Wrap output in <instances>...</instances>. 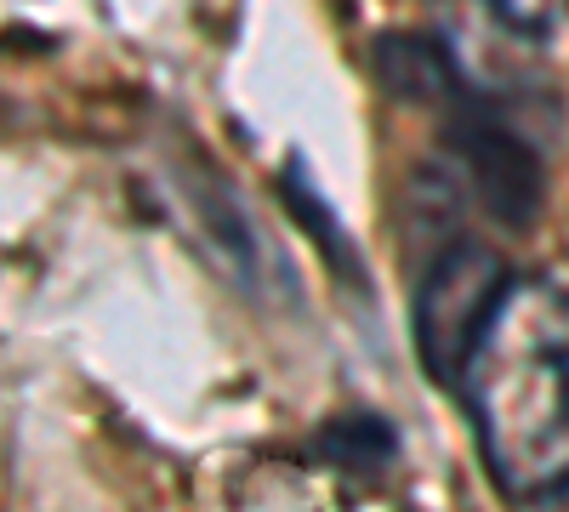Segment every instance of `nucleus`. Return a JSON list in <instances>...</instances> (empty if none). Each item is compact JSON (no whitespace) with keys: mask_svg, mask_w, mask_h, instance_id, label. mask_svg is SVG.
Masks as SVG:
<instances>
[{"mask_svg":"<svg viewBox=\"0 0 569 512\" xmlns=\"http://www.w3.org/2000/svg\"><path fill=\"white\" fill-rule=\"evenodd\" d=\"M188 211H194V222H200V240H206L211 262H217L246 297H257V302H284V297L297 291L291 262H284V251L273 245L268 228L246 211L240 189H228V182L211 177V171H194V177H188Z\"/></svg>","mask_w":569,"mask_h":512,"instance_id":"4","label":"nucleus"},{"mask_svg":"<svg viewBox=\"0 0 569 512\" xmlns=\"http://www.w3.org/2000/svg\"><path fill=\"white\" fill-rule=\"evenodd\" d=\"M445 143H450V165L461 171L467 194L479 200V211L496 228L525 234V228L541 217L547 171H541V154L512 126H501L496 114H456Z\"/></svg>","mask_w":569,"mask_h":512,"instance_id":"3","label":"nucleus"},{"mask_svg":"<svg viewBox=\"0 0 569 512\" xmlns=\"http://www.w3.org/2000/svg\"><path fill=\"white\" fill-rule=\"evenodd\" d=\"M472 422L507 495L569 490V291L507 297L472 364Z\"/></svg>","mask_w":569,"mask_h":512,"instance_id":"1","label":"nucleus"},{"mask_svg":"<svg viewBox=\"0 0 569 512\" xmlns=\"http://www.w3.org/2000/svg\"><path fill=\"white\" fill-rule=\"evenodd\" d=\"M512 297V268L479 240H450L433 251L416 308H410V331H416V359L421 370L450 393H467L472 364H479L496 319Z\"/></svg>","mask_w":569,"mask_h":512,"instance_id":"2","label":"nucleus"},{"mask_svg":"<svg viewBox=\"0 0 569 512\" xmlns=\"http://www.w3.org/2000/svg\"><path fill=\"white\" fill-rule=\"evenodd\" d=\"M370 69L376 86L399 103L416 109H450L461 98V69L450 58V46L427 29H388L370 40Z\"/></svg>","mask_w":569,"mask_h":512,"instance_id":"5","label":"nucleus"},{"mask_svg":"<svg viewBox=\"0 0 569 512\" xmlns=\"http://www.w3.org/2000/svg\"><path fill=\"white\" fill-rule=\"evenodd\" d=\"M485 12H490L512 40L547 46V40L569 23V0H485Z\"/></svg>","mask_w":569,"mask_h":512,"instance_id":"6","label":"nucleus"}]
</instances>
